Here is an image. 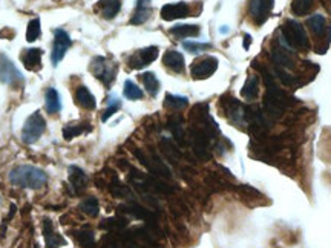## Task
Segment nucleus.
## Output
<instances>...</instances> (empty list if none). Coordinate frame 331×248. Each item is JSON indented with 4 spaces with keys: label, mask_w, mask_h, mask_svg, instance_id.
<instances>
[{
    "label": "nucleus",
    "mask_w": 331,
    "mask_h": 248,
    "mask_svg": "<svg viewBox=\"0 0 331 248\" xmlns=\"http://www.w3.org/2000/svg\"><path fill=\"white\" fill-rule=\"evenodd\" d=\"M10 181L23 189H40L48 182V175L34 166H19L10 172Z\"/></svg>",
    "instance_id": "nucleus-1"
},
{
    "label": "nucleus",
    "mask_w": 331,
    "mask_h": 248,
    "mask_svg": "<svg viewBox=\"0 0 331 248\" xmlns=\"http://www.w3.org/2000/svg\"><path fill=\"white\" fill-rule=\"evenodd\" d=\"M281 43L287 49H305L308 46V37L304 26L296 20H287L281 28Z\"/></svg>",
    "instance_id": "nucleus-2"
},
{
    "label": "nucleus",
    "mask_w": 331,
    "mask_h": 248,
    "mask_svg": "<svg viewBox=\"0 0 331 248\" xmlns=\"http://www.w3.org/2000/svg\"><path fill=\"white\" fill-rule=\"evenodd\" d=\"M46 129V121L42 116V113L37 110L34 112L26 121H25V126L22 129V140L26 144H34L45 132Z\"/></svg>",
    "instance_id": "nucleus-3"
},
{
    "label": "nucleus",
    "mask_w": 331,
    "mask_h": 248,
    "mask_svg": "<svg viewBox=\"0 0 331 248\" xmlns=\"http://www.w3.org/2000/svg\"><path fill=\"white\" fill-rule=\"evenodd\" d=\"M218 69V58L216 57H203L200 60H196L195 63L190 66V74L192 78L195 80H206L212 77Z\"/></svg>",
    "instance_id": "nucleus-4"
},
{
    "label": "nucleus",
    "mask_w": 331,
    "mask_h": 248,
    "mask_svg": "<svg viewBox=\"0 0 331 248\" xmlns=\"http://www.w3.org/2000/svg\"><path fill=\"white\" fill-rule=\"evenodd\" d=\"M54 35L55 37H54V46H52V52H51V61H52V66H57L63 60L66 51L72 46V40L64 29H55Z\"/></svg>",
    "instance_id": "nucleus-5"
},
{
    "label": "nucleus",
    "mask_w": 331,
    "mask_h": 248,
    "mask_svg": "<svg viewBox=\"0 0 331 248\" xmlns=\"http://www.w3.org/2000/svg\"><path fill=\"white\" fill-rule=\"evenodd\" d=\"M20 81H23L22 72L5 54H0V83L16 86Z\"/></svg>",
    "instance_id": "nucleus-6"
},
{
    "label": "nucleus",
    "mask_w": 331,
    "mask_h": 248,
    "mask_svg": "<svg viewBox=\"0 0 331 248\" xmlns=\"http://www.w3.org/2000/svg\"><path fill=\"white\" fill-rule=\"evenodd\" d=\"M91 71L92 74L106 86H109L114 80H115V74H117V66L114 65L112 68L109 66L107 60L104 57H95L92 60L91 65Z\"/></svg>",
    "instance_id": "nucleus-7"
},
{
    "label": "nucleus",
    "mask_w": 331,
    "mask_h": 248,
    "mask_svg": "<svg viewBox=\"0 0 331 248\" xmlns=\"http://www.w3.org/2000/svg\"><path fill=\"white\" fill-rule=\"evenodd\" d=\"M273 2L275 0H250L248 13L256 25L266 23V20L270 16V11L273 10Z\"/></svg>",
    "instance_id": "nucleus-8"
},
{
    "label": "nucleus",
    "mask_w": 331,
    "mask_h": 248,
    "mask_svg": "<svg viewBox=\"0 0 331 248\" xmlns=\"http://www.w3.org/2000/svg\"><path fill=\"white\" fill-rule=\"evenodd\" d=\"M158 54H160V49L157 46L143 48L129 58V66L132 69H143L144 66L151 65L152 61L158 58Z\"/></svg>",
    "instance_id": "nucleus-9"
},
{
    "label": "nucleus",
    "mask_w": 331,
    "mask_h": 248,
    "mask_svg": "<svg viewBox=\"0 0 331 248\" xmlns=\"http://www.w3.org/2000/svg\"><path fill=\"white\" fill-rule=\"evenodd\" d=\"M190 16V8L186 2H176V4H167L161 8V19L166 22L184 19Z\"/></svg>",
    "instance_id": "nucleus-10"
},
{
    "label": "nucleus",
    "mask_w": 331,
    "mask_h": 248,
    "mask_svg": "<svg viewBox=\"0 0 331 248\" xmlns=\"http://www.w3.org/2000/svg\"><path fill=\"white\" fill-rule=\"evenodd\" d=\"M42 55L43 51L40 48H29V49H23V52L20 54V58L23 61V66L28 71H40L42 68Z\"/></svg>",
    "instance_id": "nucleus-11"
},
{
    "label": "nucleus",
    "mask_w": 331,
    "mask_h": 248,
    "mask_svg": "<svg viewBox=\"0 0 331 248\" xmlns=\"http://www.w3.org/2000/svg\"><path fill=\"white\" fill-rule=\"evenodd\" d=\"M163 63L166 68H169L170 71H173L176 74L184 72V57L178 51H167L163 55Z\"/></svg>",
    "instance_id": "nucleus-12"
},
{
    "label": "nucleus",
    "mask_w": 331,
    "mask_h": 248,
    "mask_svg": "<svg viewBox=\"0 0 331 248\" xmlns=\"http://www.w3.org/2000/svg\"><path fill=\"white\" fill-rule=\"evenodd\" d=\"M69 182L72 185V189L76 193H82L86 189V184H88V176L86 173L77 167V166H71L69 167Z\"/></svg>",
    "instance_id": "nucleus-13"
},
{
    "label": "nucleus",
    "mask_w": 331,
    "mask_h": 248,
    "mask_svg": "<svg viewBox=\"0 0 331 248\" xmlns=\"http://www.w3.org/2000/svg\"><path fill=\"white\" fill-rule=\"evenodd\" d=\"M151 10H152L151 0H137V8H135L134 16L130 19V23L143 25L144 22H148V19L151 17Z\"/></svg>",
    "instance_id": "nucleus-14"
},
{
    "label": "nucleus",
    "mask_w": 331,
    "mask_h": 248,
    "mask_svg": "<svg viewBox=\"0 0 331 248\" xmlns=\"http://www.w3.org/2000/svg\"><path fill=\"white\" fill-rule=\"evenodd\" d=\"M97 10L100 11L103 19H114L121 10V0H100Z\"/></svg>",
    "instance_id": "nucleus-15"
},
{
    "label": "nucleus",
    "mask_w": 331,
    "mask_h": 248,
    "mask_svg": "<svg viewBox=\"0 0 331 248\" xmlns=\"http://www.w3.org/2000/svg\"><path fill=\"white\" fill-rule=\"evenodd\" d=\"M76 100L79 103V106H82L86 110H94L97 107V101L95 97L92 95V92L86 88V86H80L76 92Z\"/></svg>",
    "instance_id": "nucleus-16"
},
{
    "label": "nucleus",
    "mask_w": 331,
    "mask_h": 248,
    "mask_svg": "<svg viewBox=\"0 0 331 248\" xmlns=\"http://www.w3.org/2000/svg\"><path fill=\"white\" fill-rule=\"evenodd\" d=\"M45 106H46V110L48 113L54 115V113H58L61 110V100H60V94L54 89V88H49L46 91V97H45Z\"/></svg>",
    "instance_id": "nucleus-17"
},
{
    "label": "nucleus",
    "mask_w": 331,
    "mask_h": 248,
    "mask_svg": "<svg viewBox=\"0 0 331 248\" xmlns=\"http://www.w3.org/2000/svg\"><path fill=\"white\" fill-rule=\"evenodd\" d=\"M259 92V77L258 75H250L244 85V88L241 89V95L245 100H254L258 97Z\"/></svg>",
    "instance_id": "nucleus-18"
},
{
    "label": "nucleus",
    "mask_w": 331,
    "mask_h": 248,
    "mask_svg": "<svg viewBox=\"0 0 331 248\" xmlns=\"http://www.w3.org/2000/svg\"><path fill=\"white\" fill-rule=\"evenodd\" d=\"M201 32L198 25H176L170 28V34H173L178 38H187V37H196Z\"/></svg>",
    "instance_id": "nucleus-19"
},
{
    "label": "nucleus",
    "mask_w": 331,
    "mask_h": 248,
    "mask_svg": "<svg viewBox=\"0 0 331 248\" xmlns=\"http://www.w3.org/2000/svg\"><path fill=\"white\" fill-rule=\"evenodd\" d=\"M91 131V126H83V124H66V126L63 128V137H64V140H72V138H76V137H79V135H82V134H85V132H89Z\"/></svg>",
    "instance_id": "nucleus-20"
},
{
    "label": "nucleus",
    "mask_w": 331,
    "mask_h": 248,
    "mask_svg": "<svg viewBox=\"0 0 331 248\" xmlns=\"http://www.w3.org/2000/svg\"><path fill=\"white\" fill-rule=\"evenodd\" d=\"M141 80H143V85H144L148 94L155 97L160 91V81H158L157 75L154 72H144V74H141Z\"/></svg>",
    "instance_id": "nucleus-21"
},
{
    "label": "nucleus",
    "mask_w": 331,
    "mask_h": 248,
    "mask_svg": "<svg viewBox=\"0 0 331 248\" xmlns=\"http://www.w3.org/2000/svg\"><path fill=\"white\" fill-rule=\"evenodd\" d=\"M272 58L275 61V66H281L284 69H290L293 68V61L291 58L284 52V49H279V48H275L272 51Z\"/></svg>",
    "instance_id": "nucleus-22"
},
{
    "label": "nucleus",
    "mask_w": 331,
    "mask_h": 248,
    "mask_svg": "<svg viewBox=\"0 0 331 248\" xmlns=\"http://www.w3.org/2000/svg\"><path fill=\"white\" fill-rule=\"evenodd\" d=\"M123 94L126 98L129 100H141L144 97V92L132 81V80H126L124 81V88H123Z\"/></svg>",
    "instance_id": "nucleus-23"
},
{
    "label": "nucleus",
    "mask_w": 331,
    "mask_h": 248,
    "mask_svg": "<svg viewBox=\"0 0 331 248\" xmlns=\"http://www.w3.org/2000/svg\"><path fill=\"white\" fill-rule=\"evenodd\" d=\"M308 26L316 35H322L325 32V28H326V20L322 14H313L308 19Z\"/></svg>",
    "instance_id": "nucleus-24"
},
{
    "label": "nucleus",
    "mask_w": 331,
    "mask_h": 248,
    "mask_svg": "<svg viewBox=\"0 0 331 248\" xmlns=\"http://www.w3.org/2000/svg\"><path fill=\"white\" fill-rule=\"evenodd\" d=\"M80 210H82L85 215H88V216H91V218H95V216L98 215V212H100V204H98L97 198L89 196V198H86V199L80 204Z\"/></svg>",
    "instance_id": "nucleus-25"
},
{
    "label": "nucleus",
    "mask_w": 331,
    "mask_h": 248,
    "mask_svg": "<svg viewBox=\"0 0 331 248\" xmlns=\"http://www.w3.org/2000/svg\"><path fill=\"white\" fill-rule=\"evenodd\" d=\"M42 35V26H40V19L35 17L28 23V29H26V40L29 43L39 40V37Z\"/></svg>",
    "instance_id": "nucleus-26"
},
{
    "label": "nucleus",
    "mask_w": 331,
    "mask_h": 248,
    "mask_svg": "<svg viewBox=\"0 0 331 248\" xmlns=\"http://www.w3.org/2000/svg\"><path fill=\"white\" fill-rule=\"evenodd\" d=\"M121 210L134 215L135 218H140V219H144V221H151L152 219V213L137 204H130V205H126V207H121Z\"/></svg>",
    "instance_id": "nucleus-27"
},
{
    "label": "nucleus",
    "mask_w": 331,
    "mask_h": 248,
    "mask_svg": "<svg viewBox=\"0 0 331 248\" xmlns=\"http://www.w3.org/2000/svg\"><path fill=\"white\" fill-rule=\"evenodd\" d=\"M164 104L170 109H182L189 104V98L187 97H181V95H172V94H166V100Z\"/></svg>",
    "instance_id": "nucleus-28"
},
{
    "label": "nucleus",
    "mask_w": 331,
    "mask_h": 248,
    "mask_svg": "<svg viewBox=\"0 0 331 248\" xmlns=\"http://www.w3.org/2000/svg\"><path fill=\"white\" fill-rule=\"evenodd\" d=\"M311 5H313V0H293L291 11L296 16H305L310 11Z\"/></svg>",
    "instance_id": "nucleus-29"
},
{
    "label": "nucleus",
    "mask_w": 331,
    "mask_h": 248,
    "mask_svg": "<svg viewBox=\"0 0 331 248\" xmlns=\"http://www.w3.org/2000/svg\"><path fill=\"white\" fill-rule=\"evenodd\" d=\"M120 107H121V101H120L118 98H115V97H111V98H109V106L106 107V110H104L103 115H101V121H107Z\"/></svg>",
    "instance_id": "nucleus-30"
},
{
    "label": "nucleus",
    "mask_w": 331,
    "mask_h": 248,
    "mask_svg": "<svg viewBox=\"0 0 331 248\" xmlns=\"http://www.w3.org/2000/svg\"><path fill=\"white\" fill-rule=\"evenodd\" d=\"M77 239H79V242H80V245L83 248H92L94 243H95V236H94L92 231H85V230L79 231L77 233Z\"/></svg>",
    "instance_id": "nucleus-31"
},
{
    "label": "nucleus",
    "mask_w": 331,
    "mask_h": 248,
    "mask_svg": "<svg viewBox=\"0 0 331 248\" xmlns=\"http://www.w3.org/2000/svg\"><path fill=\"white\" fill-rule=\"evenodd\" d=\"M182 46H184L189 52H192V54H200V52H203V51L212 48L210 43H198V42H184Z\"/></svg>",
    "instance_id": "nucleus-32"
},
{
    "label": "nucleus",
    "mask_w": 331,
    "mask_h": 248,
    "mask_svg": "<svg viewBox=\"0 0 331 248\" xmlns=\"http://www.w3.org/2000/svg\"><path fill=\"white\" fill-rule=\"evenodd\" d=\"M126 225H127V221L123 218H111V219L103 221V224H101L103 228H109V230H118V228H123Z\"/></svg>",
    "instance_id": "nucleus-33"
},
{
    "label": "nucleus",
    "mask_w": 331,
    "mask_h": 248,
    "mask_svg": "<svg viewBox=\"0 0 331 248\" xmlns=\"http://www.w3.org/2000/svg\"><path fill=\"white\" fill-rule=\"evenodd\" d=\"M111 193L117 198H123L126 195H129V190L126 185H123L118 179H115L112 184H111Z\"/></svg>",
    "instance_id": "nucleus-34"
},
{
    "label": "nucleus",
    "mask_w": 331,
    "mask_h": 248,
    "mask_svg": "<svg viewBox=\"0 0 331 248\" xmlns=\"http://www.w3.org/2000/svg\"><path fill=\"white\" fill-rule=\"evenodd\" d=\"M275 74H276V75L279 77V80H281L284 85H287V86H290V85L295 83V78H293L290 74H287L285 69L281 68V66H275Z\"/></svg>",
    "instance_id": "nucleus-35"
},
{
    "label": "nucleus",
    "mask_w": 331,
    "mask_h": 248,
    "mask_svg": "<svg viewBox=\"0 0 331 248\" xmlns=\"http://www.w3.org/2000/svg\"><path fill=\"white\" fill-rule=\"evenodd\" d=\"M250 45H251V37H250L248 34H244V43H242L244 49H248Z\"/></svg>",
    "instance_id": "nucleus-36"
}]
</instances>
